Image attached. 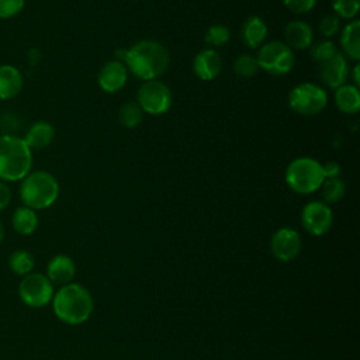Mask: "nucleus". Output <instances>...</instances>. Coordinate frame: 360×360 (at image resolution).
Returning <instances> with one entry per match:
<instances>
[{
	"label": "nucleus",
	"instance_id": "nucleus-1",
	"mask_svg": "<svg viewBox=\"0 0 360 360\" xmlns=\"http://www.w3.org/2000/svg\"><path fill=\"white\" fill-rule=\"evenodd\" d=\"M115 55V59L121 60L128 72L143 82L163 76L170 63L167 48L153 39L138 41L127 49H118Z\"/></svg>",
	"mask_w": 360,
	"mask_h": 360
},
{
	"label": "nucleus",
	"instance_id": "nucleus-2",
	"mask_svg": "<svg viewBox=\"0 0 360 360\" xmlns=\"http://www.w3.org/2000/svg\"><path fill=\"white\" fill-rule=\"evenodd\" d=\"M52 309L58 319L68 325L86 322L93 312V297L86 287L77 283L62 285L52 298Z\"/></svg>",
	"mask_w": 360,
	"mask_h": 360
},
{
	"label": "nucleus",
	"instance_id": "nucleus-3",
	"mask_svg": "<svg viewBox=\"0 0 360 360\" xmlns=\"http://www.w3.org/2000/svg\"><path fill=\"white\" fill-rule=\"evenodd\" d=\"M32 167V150L15 135H0V180L20 181Z\"/></svg>",
	"mask_w": 360,
	"mask_h": 360
},
{
	"label": "nucleus",
	"instance_id": "nucleus-4",
	"mask_svg": "<svg viewBox=\"0 0 360 360\" xmlns=\"http://www.w3.org/2000/svg\"><path fill=\"white\" fill-rule=\"evenodd\" d=\"M20 197L24 205L28 208L35 211L48 208L59 197V183L49 172H30L21 180Z\"/></svg>",
	"mask_w": 360,
	"mask_h": 360
},
{
	"label": "nucleus",
	"instance_id": "nucleus-5",
	"mask_svg": "<svg viewBox=\"0 0 360 360\" xmlns=\"http://www.w3.org/2000/svg\"><path fill=\"white\" fill-rule=\"evenodd\" d=\"M287 186L298 194H312L323 183L322 163L309 156H300L291 160L285 169Z\"/></svg>",
	"mask_w": 360,
	"mask_h": 360
},
{
	"label": "nucleus",
	"instance_id": "nucleus-6",
	"mask_svg": "<svg viewBox=\"0 0 360 360\" xmlns=\"http://www.w3.org/2000/svg\"><path fill=\"white\" fill-rule=\"evenodd\" d=\"M287 103L294 112L304 117H312L323 111L328 104V94L322 86L304 82L290 90Z\"/></svg>",
	"mask_w": 360,
	"mask_h": 360
},
{
	"label": "nucleus",
	"instance_id": "nucleus-7",
	"mask_svg": "<svg viewBox=\"0 0 360 360\" xmlns=\"http://www.w3.org/2000/svg\"><path fill=\"white\" fill-rule=\"evenodd\" d=\"M259 68L274 76H283L292 70L295 55L283 41H266L257 51Z\"/></svg>",
	"mask_w": 360,
	"mask_h": 360
},
{
	"label": "nucleus",
	"instance_id": "nucleus-8",
	"mask_svg": "<svg viewBox=\"0 0 360 360\" xmlns=\"http://www.w3.org/2000/svg\"><path fill=\"white\" fill-rule=\"evenodd\" d=\"M172 90L159 79L145 80L136 93V103L143 112L150 115L165 114L172 107Z\"/></svg>",
	"mask_w": 360,
	"mask_h": 360
},
{
	"label": "nucleus",
	"instance_id": "nucleus-9",
	"mask_svg": "<svg viewBox=\"0 0 360 360\" xmlns=\"http://www.w3.org/2000/svg\"><path fill=\"white\" fill-rule=\"evenodd\" d=\"M53 284L42 273H30L18 284L20 300L31 308H42L53 298Z\"/></svg>",
	"mask_w": 360,
	"mask_h": 360
},
{
	"label": "nucleus",
	"instance_id": "nucleus-10",
	"mask_svg": "<svg viewBox=\"0 0 360 360\" xmlns=\"http://www.w3.org/2000/svg\"><path fill=\"white\" fill-rule=\"evenodd\" d=\"M301 222L305 231L311 235L321 236L326 233L333 222V214L329 204L319 200L307 202L301 211Z\"/></svg>",
	"mask_w": 360,
	"mask_h": 360
},
{
	"label": "nucleus",
	"instance_id": "nucleus-11",
	"mask_svg": "<svg viewBox=\"0 0 360 360\" xmlns=\"http://www.w3.org/2000/svg\"><path fill=\"white\" fill-rule=\"evenodd\" d=\"M270 250L280 262L294 260L301 250V236L291 228L277 229L270 240Z\"/></svg>",
	"mask_w": 360,
	"mask_h": 360
},
{
	"label": "nucleus",
	"instance_id": "nucleus-12",
	"mask_svg": "<svg viewBox=\"0 0 360 360\" xmlns=\"http://www.w3.org/2000/svg\"><path fill=\"white\" fill-rule=\"evenodd\" d=\"M349 73H350V66L347 63V59L340 52H338L333 58L319 65L321 82L326 87L333 90L347 83Z\"/></svg>",
	"mask_w": 360,
	"mask_h": 360
},
{
	"label": "nucleus",
	"instance_id": "nucleus-13",
	"mask_svg": "<svg viewBox=\"0 0 360 360\" xmlns=\"http://www.w3.org/2000/svg\"><path fill=\"white\" fill-rule=\"evenodd\" d=\"M127 80L128 69L121 60L117 59L105 62L97 76V83L100 89L105 93H115L121 90L125 86Z\"/></svg>",
	"mask_w": 360,
	"mask_h": 360
},
{
	"label": "nucleus",
	"instance_id": "nucleus-14",
	"mask_svg": "<svg viewBox=\"0 0 360 360\" xmlns=\"http://www.w3.org/2000/svg\"><path fill=\"white\" fill-rule=\"evenodd\" d=\"M193 70L201 80H214L222 70V58L215 49L205 48L194 56Z\"/></svg>",
	"mask_w": 360,
	"mask_h": 360
},
{
	"label": "nucleus",
	"instance_id": "nucleus-15",
	"mask_svg": "<svg viewBox=\"0 0 360 360\" xmlns=\"http://www.w3.org/2000/svg\"><path fill=\"white\" fill-rule=\"evenodd\" d=\"M284 44L291 51H304L314 42V31L311 25L302 20L290 21L283 32Z\"/></svg>",
	"mask_w": 360,
	"mask_h": 360
},
{
	"label": "nucleus",
	"instance_id": "nucleus-16",
	"mask_svg": "<svg viewBox=\"0 0 360 360\" xmlns=\"http://www.w3.org/2000/svg\"><path fill=\"white\" fill-rule=\"evenodd\" d=\"M75 274H76L75 262L66 255H56L49 260L45 276L49 278L52 284L66 285L72 283Z\"/></svg>",
	"mask_w": 360,
	"mask_h": 360
},
{
	"label": "nucleus",
	"instance_id": "nucleus-17",
	"mask_svg": "<svg viewBox=\"0 0 360 360\" xmlns=\"http://www.w3.org/2000/svg\"><path fill=\"white\" fill-rule=\"evenodd\" d=\"M267 24L259 15L248 17L240 28V37L243 44L250 49H259L267 39Z\"/></svg>",
	"mask_w": 360,
	"mask_h": 360
},
{
	"label": "nucleus",
	"instance_id": "nucleus-18",
	"mask_svg": "<svg viewBox=\"0 0 360 360\" xmlns=\"http://www.w3.org/2000/svg\"><path fill=\"white\" fill-rule=\"evenodd\" d=\"M340 48L342 55L346 59L359 62L360 59V21L350 20L343 28H340Z\"/></svg>",
	"mask_w": 360,
	"mask_h": 360
},
{
	"label": "nucleus",
	"instance_id": "nucleus-19",
	"mask_svg": "<svg viewBox=\"0 0 360 360\" xmlns=\"http://www.w3.org/2000/svg\"><path fill=\"white\" fill-rule=\"evenodd\" d=\"M24 77L13 65H0V100H10L20 94Z\"/></svg>",
	"mask_w": 360,
	"mask_h": 360
},
{
	"label": "nucleus",
	"instance_id": "nucleus-20",
	"mask_svg": "<svg viewBox=\"0 0 360 360\" xmlns=\"http://www.w3.org/2000/svg\"><path fill=\"white\" fill-rule=\"evenodd\" d=\"M55 138L53 127L46 121L34 122L22 138L28 148L32 149H44L52 143Z\"/></svg>",
	"mask_w": 360,
	"mask_h": 360
},
{
	"label": "nucleus",
	"instance_id": "nucleus-21",
	"mask_svg": "<svg viewBox=\"0 0 360 360\" xmlns=\"http://www.w3.org/2000/svg\"><path fill=\"white\" fill-rule=\"evenodd\" d=\"M335 104L343 114H347V115L357 114L360 110L359 87L349 83L338 87L335 90Z\"/></svg>",
	"mask_w": 360,
	"mask_h": 360
},
{
	"label": "nucleus",
	"instance_id": "nucleus-22",
	"mask_svg": "<svg viewBox=\"0 0 360 360\" xmlns=\"http://www.w3.org/2000/svg\"><path fill=\"white\" fill-rule=\"evenodd\" d=\"M38 215L37 211L32 208H28L25 205L18 207L11 217V225L13 229L24 236H28L34 233L38 228Z\"/></svg>",
	"mask_w": 360,
	"mask_h": 360
},
{
	"label": "nucleus",
	"instance_id": "nucleus-23",
	"mask_svg": "<svg viewBox=\"0 0 360 360\" xmlns=\"http://www.w3.org/2000/svg\"><path fill=\"white\" fill-rule=\"evenodd\" d=\"M7 264H8V269L14 274L24 277V276L32 273L34 266H35V259L31 252H28L25 249H17L10 253V256L7 259Z\"/></svg>",
	"mask_w": 360,
	"mask_h": 360
},
{
	"label": "nucleus",
	"instance_id": "nucleus-24",
	"mask_svg": "<svg viewBox=\"0 0 360 360\" xmlns=\"http://www.w3.org/2000/svg\"><path fill=\"white\" fill-rule=\"evenodd\" d=\"M323 202L333 204L340 201L346 194V184L340 177L333 179H325L323 183L319 187Z\"/></svg>",
	"mask_w": 360,
	"mask_h": 360
},
{
	"label": "nucleus",
	"instance_id": "nucleus-25",
	"mask_svg": "<svg viewBox=\"0 0 360 360\" xmlns=\"http://www.w3.org/2000/svg\"><path fill=\"white\" fill-rule=\"evenodd\" d=\"M143 120V111L136 101H128L118 110V121L125 128H135Z\"/></svg>",
	"mask_w": 360,
	"mask_h": 360
},
{
	"label": "nucleus",
	"instance_id": "nucleus-26",
	"mask_svg": "<svg viewBox=\"0 0 360 360\" xmlns=\"http://www.w3.org/2000/svg\"><path fill=\"white\" fill-rule=\"evenodd\" d=\"M309 53H311V58L318 63H323L326 60H329L330 58H333L339 51H338V46L336 44L332 41V39H319L316 42H312V45L309 46Z\"/></svg>",
	"mask_w": 360,
	"mask_h": 360
},
{
	"label": "nucleus",
	"instance_id": "nucleus-27",
	"mask_svg": "<svg viewBox=\"0 0 360 360\" xmlns=\"http://www.w3.org/2000/svg\"><path fill=\"white\" fill-rule=\"evenodd\" d=\"M232 68H233L235 75L239 76V77H243V79L253 77L257 73V70L260 69L259 63H257V59H256V55H250V53L239 55L233 60Z\"/></svg>",
	"mask_w": 360,
	"mask_h": 360
},
{
	"label": "nucleus",
	"instance_id": "nucleus-28",
	"mask_svg": "<svg viewBox=\"0 0 360 360\" xmlns=\"http://www.w3.org/2000/svg\"><path fill=\"white\" fill-rule=\"evenodd\" d=\"M231 39V31L226 25L222 24H214L211 25L205 32V44L215 49L219 46H224Z\"/></svg>",
	"mask_w": 360,
	"mask_h": 360
},
{
	"label": "nucleus",
	"instance_id": "nucleus-29",
	"mask_svg": "<svg viewBox=\"0 0 360 360\" xmlns=\"http://www.w3.org/2000/svg\"><path fill=\"white\" fill-rule=\"evenodd\" d=\"M332 8L335 15L350 21L354 20L359 13L360 0H332Z\"/></svg>",
	"mask_w": 360,
	"mask_h": 360
},
{
	"label": "nucleus",
	"instance_id": "nucleus-30",
	"mask_svg": "<svg viewBox=\"0 0 360 360\" xmlns=\"http://www.w3.org/2000/svg\"><path fill=\"white\" fill-rule=\"evenodd\" d=\"M318 31L326 39L335 37L340 32V18L335 14L323 15L318 24Z\"/></svg>",
	"mask_w": 360,
	"mask_h": 360
},
{
	"label": "nucleus",
	"instance_id": "nucleus-31",
	"mask_svg": "<svg viewBox=\"0 0 360 360\" xmlns=\"http://www.w3.org/2000/svg\"><path fill=\"white\" fill-rule=\"evenodd\" d=\"M25 0H0V18H13L24 8Z\"/></svg>",
	"mask_w": 360,
	"mask_h": 360
},
{
	"label": "nucleus",
	"instance_id": "nucleus-32",
	"mask_svg": "<svg viewBox=\"0 0 360 360\" xmlns=\"http://www.w3.org/2000/svg\"><path fill=\"white\" fill-rule=\"evenodd\" d=\"M316 0H283V4L287 10L294 14H305L315 7Z\"/></svg>",
	"mask_w": 360,
	"mask_h": 360
},
{
	"label": "nucleus",
	"instance_id": "nucleus-33",
	"mask_svg": "<svg viewBox=\"0 0 360 360\" xmlns=\"http://www.w3.org/2000/svg\"><path fill=\"white\" fill-rule=\"evenodd\" d=\"M322 172H323V177L325 179H333V177H340L342 173V167L338 162L329 160L326 163H322Z\"/></svg>",
	"mask_w": 360,
	"mask_h": 360
},
{
	"label": "nucleus",
	"instance_id": "nucleus-34",
	"mask_svg": "<svg viewBox=\"0 0 360 360\" xmlns=\"http://www.w3.org/2000/svg\"><path fill=\"white\" fill-rule=\"evenodd\" d=\"M11 201V190L7 183L0 180V212L8 207Z\"/></svg>",
	"mask_w": 360,
	"mask_h": 360
},
{
	"label": "nucleus",
	"instance_id": "nucleus-35",
	"mask_svg": "<svg viewBox=\"0 0 360 360\" xmlns=\"http://www.w3.org/2000/svg\"><path fill=\"white\" fill-rule=\"evenodd\" d=\"M360 72V66H359V62H356V65H354V68L350 70V73H349V77L352 76V80H353V86H356V87H359V83H360V77H359V73Z\"/></svg>",
	"mask_w": 360,
	"mask_h": 360
},
{
	"label": "nucleus",
	"instance_id": "nucleus-36",
	"mask_svg": "<svg viewBox=\"0 0 360 360\" xmlns=\"http://www.w3.org/2000/svg\"><path fill=\"white\" fill-rule=\"evenodd\" d=\"M4 235H6L4 225H3V222H1V219H0V245H1V243H3V240H4Z\"/></svg>",
	"mask_w": 360,
	"mask_h": 360
}]
</instances>
